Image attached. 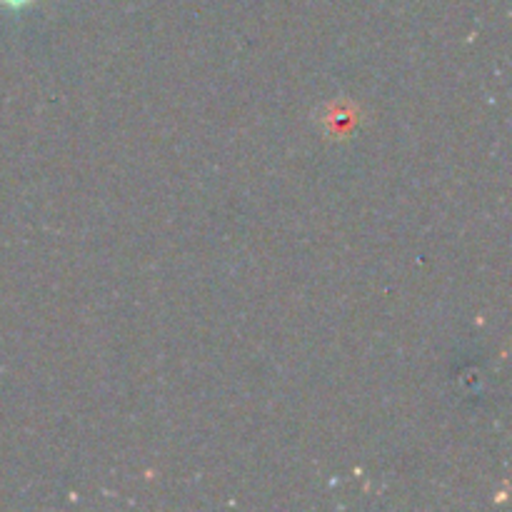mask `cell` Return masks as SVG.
I'll list each match as a JSON object with an SVG mask.
<instances>
[{
  "label": "cell",
  "instance_id": "cell-1",
  "mask_svg": "<svg viewBox=\"0 0 512 512\" xmlns=\"http://www.w3.org/2000/svg\"><path fill=\"white\" fill-rule=\"evenodd\" d=\"M3 3H8V5H23V3H28V0H3Z\"/></svg>",
  "mask_w": 512,
  "mask_h": 512
}]
</instances>
